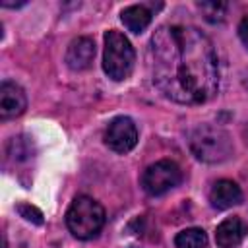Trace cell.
Instances as JSON below:
<instances>
[{
  "mask_svg": "<svg viewBox=\"0 0 248 248\" xmlns=\"http://www.w3.org/2000/svg\"><path fill=\"white\" fill-rule=\"evenodd\" d=\"M136 62V52L130 41L120 33V31H107L105 33V52H103V70L105 74L114 79L122 81L126 79Z\"/></svg>",
  "mask_w": 248,
  "mask_h": 248,
  "instance_id": "obj_4",
  "label": "cell"
},
{
  "mask_svg": "<svg viewBox=\"0 0 248 248\" xmlns=\"http://www.w3.org/2000/svg\"><path fill=\"white\" fill-rule=\"evenodd\" d=\"M105 143L116 153H128L138 143V128L132 118L118 116L105 130Z\"/></svg>",
  "mask_w": 248,
  "mask_h": 248,
  "instance_id": "obj_6",
  "label": "cell"
},
{
  "mask_svg": "<svg viewBox=\"0 0 248 248\" xmlns=\"http://www.w3.org/2000/svg\"><path fill=\"white\" fill-rule=\"evenodd\" d=\"M122 23L126 25L128 31L132 33H141L149 23H151V10L143 4H136V6H128L122 10L120 14Z\"/></svg>",
  "mask_w": 248,
  "mask_h": 248,
  "instance_id": "obj_11",
  "label": "cell"
},
{
  "mask_svg": "<svg viewBox=\"0 0 248 248\" xmlns=\"http://www.w3.org/2000/svg\"><path fill=\"white\" fill-rule=\"evenodd\" d=\"M176 248H207V234L202 229H184L174 236Z\"/></svg>",
  "mask_w": 248,
  "mask_h": 248,
  "instance_id": "obj_12",
  "label": "cell"
},
{
  "mask_svg": "<svg viewBox=\"0 0 248 248\" xmlns=\"http://www.w3.org/2000/svg\"><path fill=\"white\" fill-rule=\"evenodd\" d=\"M149 70L157 89L180 105L209 101L219 85L215 48L192 25H163L149 43Z\"/></svg>",
  "mask_w": 248,
  "mask_h": 248,
  "instance_id": "obj_1",
  "label": "cell"
},
{
  "mask_svg": "<svg viewBox=\"0 0 248 248\" xmlns=\"http://www.w3.org/2000/svg\"><path fill=\"white\" fill-rule=\"evenodd\" d=\"M27 108L25 91L14 81H2L0 85V118L10 120L23 114Z\"/></svg>",
  "mask_w": 248,
  "mask_h": 248,
  "instance_id": "obj_7",
  "label": "cell"
},
{
  "mask_svg": "<svg viewBox=\"0 0 248 248\" xmlns=\"http://www.w3.org/2000/svg\"><path fill=\"white\" fill-rule=\"evenodd\" d=\"M182 180V170L174 161L161 159L153 165H149L141 174V186L149 196H161L174 186H178Z\"/></svg>",
  "mask_w": 248,
  "mask_h": 248,
  "instance_id": "obj_5",
  "label": "cell"
},
{
  "mask_svg": "<svg viewBox=\"0 0 248 248\" xmlns=\"http://www.w3.org/2000/svg\"><path fill=\"white\" fill-rule=\"evenodd\" d=\"M248 234V225L240 217H227L215 229V242L219 248H236Z\"/></svg>",
  "mask_w": 248,
  "mask_h": 248,
  "instance_id": "obj_8",
  "label": "cell"
},
{
  "mask_svg": "<svg viewBox=\"0 0 248 248\" xmlns=\"http://www.w3.org/2000/svg\"><path fill=\"white\" fill-rule=\"evenodd\" d=\"M16 211H17L25 221H29V223H35V225H43V223H45L43 213H41L35 205H31V203H17V205H16Z\"/></svg>",
  "mask_w": 248,
  "mask_h": 248,
  "instance_id": "obj_15",
  "label": "cell"
},
{
  "mask_svg": "<svg viewBox=\"0 0 248 248\" xmlns=\"http://www.w3.org/2000/svg\"><path fill=\"white\" fill-rule=\"evenodd\" d=\"M6 153H8V157L10 159H17V161H21V159H27L29 155H31V145H29V140H25V138H12L10 140V143H8V149H6Z\"/></svg>",
  "mask_w": 248,
  "mask_h": 248,
  "instance_id": "obj_14",
  "label": "cell"
},
{
  "mask_svg": "<svg viewBox=\"0 0 248 248\" xmlns=\"http://www.w3.org/2000/svg\"><path fill=\"white\" fill-rule=\"evenodd\" d=\"M238 37L244 43V46L248 48V16H244L240 19V23H238Z\"/></svg>",
  "mask_w": 248,
  "mask_h": 248,
  "instance_id": "obj_16",
  "label": "cell"
},
{
  "mask_svg": "<svg viewBox=\"0 0 248 248\" xmlns=\"http://www.w3.org/2000/svg\"><path fill=\"white\" fill-rule=\"evenodd\" d=\"M66 225L76 238L89 240L101 232L105 225V209L97 200L78 196L66 211Z\"/></svg>",
  "mask_w": 248,
  "mask_h": 248,
  "instance_id": "obj_3",
  "label": "cell"
},
{
  "mask_svg": "<svg viewBox=\"0 0 248 248\" xmlns=\"http://www.w3.org/2000/svg\"><path fill=\"white\" fill-rule=\"evenodd\" d=\"M198 8L200 12L203 14V17L209 21V23H221L227 16V2H198Z\"/></svg>",
  "mask_w": 248,
  "mask_h": 248,
  "instance_id": "obj_13",
  "label": "cell"
},
{
  "mask_svg": "<svg viewBox=\"0 0 248 248\" xmlns=\"http://www.w3.org/2000/svg\"><path fill=\"white\" fill-rule=\"evenodd\" d=\"M209 202L215 209H229L242 202V190L232 180H217L209 190Z\"/></svg>",
  "mask_w": 248,
  "mask_h": 248,
  "instance_id": "obj_10",
  "label": "cell"
},
{
  "mask_svg": "<svg viewBox=\"0 0 248 248\" xmlns=\"http://www.w3.org/2000/svg\"><path fill=\"white\" fill-rule=\"evenodd\" d=\"M190 151L202 163H223L232 155V140L221 126L202 124L190 134Z\"/></svg>",
  "mask_w": 248,
  "mask_h": 248,
  "instance_id": "obj_2",
  "label": "cell"
},
{
  "mask_svg": "<svg viewBox=\"0 0 248 248\" xmlns=\"http://www.w3.org/2000/svg\"><path fill=\"white\" fill-rule=\"evenodd\" d=\"M93 58H95V43H93V39L78 37V39H74L68 45V50H66V64H68V68H72L76 72L87 70L91 66Z\"/></svg>",
  "mask_w": 248,
  "mask_h": 248,
  "instance_id": "obj_9",
  "label": "cell"
}]
</instances>
